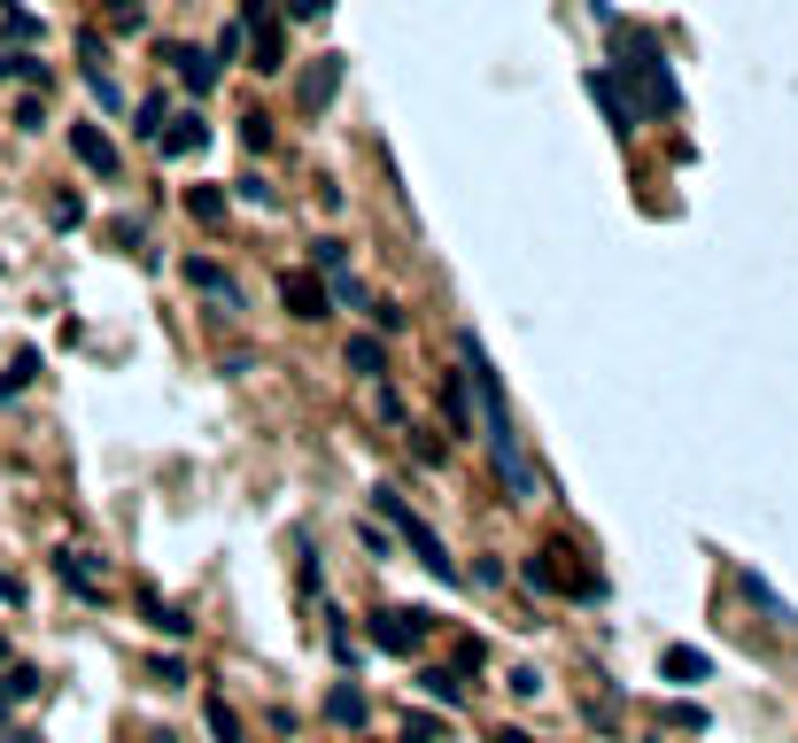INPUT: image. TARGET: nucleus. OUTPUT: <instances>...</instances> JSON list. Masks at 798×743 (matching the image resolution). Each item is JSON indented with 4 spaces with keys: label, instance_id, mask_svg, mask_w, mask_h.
Listing matches in <instances>:
<instances>
[{
    "label": "nucleus",
    "instance_id": "28",
    "mask_svg": "<svg viewBox=\"0 0 798 743\" xmlns=\"http://www.w3.org/2000/svg\"><path fill=\"white\" fill-rule=\"evenodd\" d=\"M311 264H319L325 280H341V241H311Z\"/></svg>",
    "mask_w": 798,
    "mask_h": 743
},
{
    "label": "nucleus",
    "instance_id": "19",
    "mask_svg": "<svg viewBox=\"0 0 798 743\" xmlns=\"http://www.w3.org/2000/svg\"><path fill=\"white\" fill-rule=\"evenodd\" d=\"M202 721H210V736H217V743H241V713H233L225 697H210V705H202Z\"/></svg>",
    "mask_w": 798,
    "mask_h": 743
},
{
    "label": "nucleus",
    "instance_id": "36",
    "mask_svg": "<svg viewBox=\"0 0 798 743\" xmlns=\"http://www.w3.org/2000/svg\"><path fill=\"white\" fill-rule=\"evenodd\" d=\"M496 743H535V736H519V729H504V736H496Z\"/></svg>",
    "mask_w": 798,
    "mask_h": 743
},
{
    "label": "nucleus",
    "instance_id": "12",
    "mask_svg": "<svg viewBox=\"0 0 798 743\" xmlns=\"http://www.w3.org/2000/svg\"><path fill=\"white\" fill-rule=\"evenodd\" d=\"M325 721H341V729H364V721H372V705H364V690H357V682H341V690L325 697Z\"/></svg>",
    "mask_w": 798,
    "mask_h": 743
},
{
    "label": "nucleus",
    "instance_id": "11",
    "mask_svg": "<svg viewBox=\"0 0 798 743\" xmlns=\"http://www.w3.org/2000/svg\"><path fill=\"white\" fill-rule=\"evenodd\" d=\"M256 70H264V78H280V70H288V39H280V23H272V16H256Z\"/></svg>",
    "mask_w": 798,
    "mask_h": 743
},
{
    "label": "nucleus",
    "instance_id": "22",
    "mask_svg": "<svg viewBox=\"0 0 798 743\" xmlns=\"http://www.w3.org/2000/svg\"><path fill=\"white\" fill-rule=\"evenodd\" d=\"M403 743H442V713H403Z\"/></svg>",
    "mask_w": 798,
    "mask_h": 743
},
{
    "label": "nucleus",
    "instance_id": "13",
    "mask_svg": "<svg viewBox=\"0 0 798 743\" xmlns=\"http://www.w3.org/2000/svg\"><path fill=\"white\" fill-rule=\"evenodd\" d=\"M186 280H194L202 295H217V302H225V310H241V287H233V280H225V272H217L210 256H194V264H186Z\"/></svg>",
    "mask_w": 798,
    "mask_h": 743
},
{
    "label": "nucleus",
    "instance_id": "1",
    "mask_svg": "<svg viewBox=\"0 0 798 743\" xmlns=\"http://www.w3.org/2000/svg\"><path fill=\"white\" fill-rule=\"evenodd\" d=\"M458 380L474 388V411H480V449H488L496 480L512 488V504H535V465H527V449H519L512 403H504V380H496V364H488V349H480L474 333H458Z\"/></svg>",
    "mask_w": 798,
    "mask_h": 743
},
{
    "label": "nucleus",
    "instance_id": "20",
    "mask_svg": "<svg viewBox=\"0 0 798 743\" xmlns=\"http://www.w3.org/2000/svg\"><path fill=\"white\" fill-rule=\"evenodd\" d=\"M0 78H23V86L47 94V62H39V55H0Z\"/></svg>",
    "mask_w": 798,
    "mask_h": 743
},
{
    "label": "nucleus",
    "instance_id": "14",
    "mask_svg": "<svg viewBox=\"0 0 798 743\" xmlns=\"http://www.w3.org/2000/svg\"><path fill=\"white\" fill-rule=\"evenodd\" d=\"M419 690H427V697H435L442 713H458V705H466V682H458L450 666H427V674H419Z\"/></svg>",
    "mask_w": 798,
    "mask_h": 743
},
{
    "label": "nucleus",
    "instance_id": "8",
    "mask_svg": "<svg viewBox=\"0 0 798 743\" xmlns=\"http://www.w3.org/2000/svg\"><path fill=\"white\" fill-rule=\"evenodd\" d=\"M590 94L605 101V117H613V133H636V125H643V117H636V101H629V94L613 86V70H590Z\"/></svg>",
    "mask_w": 798,
    "mask_h": 743
},
{
    "label": "nucleus",
    "instance_id": "25",
    "mask_svg": "<svg viewBox=\"0 0 798 743\" xmlns=\"http://www.w3.org/2000/svg\"><path fill=\"white\" fill-rule=\"evenodd\" d=\"M0 23H8V39H39V16L31 8H0Z\"/></svg>",
    "mask_w": 798,
    "mask_h": 743
},
{
    "label": "nucleus",
    "instance_id": "24",
    "mask_svg": "<svg viewBox=\"0 0 798 743\" xmlns=\"http://www.w3.org/2000/svg\"><path fill=\"white\" fill-rule=\"evenodd\" d=\"M659 721H666V729H682V736H698V729H705V705H666Z\"/></svg>",
    "mask_w": 798,
    "mask_h": 743
},
{
    "label": "nucleus",
    "instance_id": "32",
    "mask_svg": "<svg viewBox=\"0 0 798 743\" xmlns=\"http://www.w3.org/2000/svg\"><path fill=\"white\" fill-rule=\"evenodd\" d=\"M325 8H333V0H288V16H295V23H319Z\"/></svg>",
    "mask_w": 798,
    "mask_h": 743
},
{
    "label": "nucleus",
    "instance_id": "9",
    "mask_svg": "<svg viewBox=\"0 0 798 743\" xmlns=\"http://www.w3.org/2000/svg\"><path fill=\"white\" fill-rule=\"evenodd\" d=\"M156 148H163V155H194V148H210V125H202V117H163Z\"/></svg>",
    "mask_w": 798,
    "mask_h": 743
},
{
    "label": "nucleus",
    "instance_id": "33",
    "mask_svg": "<svg viewBox=\"0 0 798 743\" xmlns=\"http://www.w3.org/2000/svg\"><path fill=\"white\" fill-rule=\"evenodd\" d=\"M109 16H117V23L133 31V23H140V0H109Z\"/></svg>",
    "mask_w": 798,
    "mask_h": 743
},
{
    "label": "nucleus",
    "instance_id": "31",
    "mask_svg": "<svg viewBox=\"0 0 798 743\" xmlns=\"http://www.w3.org/2000/svg\"><path fill=\"white\" fill-rule=\"evenodd\" d=\"M163 117H171V109H163V94H156V101H140V133H148V140L163 133Z\"/></svg>",
    "mask_w": 798,
    "mask_h": 743
},
{
    "label": "nucleus",
    "instance_id": "6",
    "mask_svg": "<svg viewBox=\"0 0 798 743\" xmlns=\"http://www.w3.org/2000/svg\"><path fill=\"white\" fill-rule=\"evenodd\" d=\"M70 155H78L86 170L117 178V140H109V133H94V125H70Z\"/></svg>",
    "mask_w": 798,
    "mask_h": 743
},
{
    "label": "nucleus",
    "instance_id": "3",
    "mask_svg": "<svg viewBox=\"0 0 798 743\" xmlns=\"http://www.w3.org/2000/svg\"><path fill=\"white\" fill-rule=\"evenodd\" d=\"M427 635H435V612H372V643H380L388 658L427 651Z\"/></svg>",
    "mask_w": 798,
    "mask_h": 743
},
{
    "label": "nucleus",
    "instance_id": "26",
    "mask_svg": "<svg viewBox=\"0 0 798 743\" xmlns=\"http://www.w3.org/2000/svg\"><path fill=\"white\" fill-rule=\"evenodd\" d=\"M47 217H55V225H62V233H70V225H78V217H86V202H78V194H55V202H47Z\"/></svg>",
    "mask_w": 798,
    "mask_h": 743
},
{
    "label": "nucleus",
    "instance_id": "2",
    "mask_svg": "<svg viewBox=\"0 0 798 743\" xmlns=\"http://www.w3.org/2000/svg\"><path fill=\"white\" fill-rule=\"evenodd\" d=\"M372 504H380V511L396 519L403 550H411V558H419V566L435 574V581H466V574H458V558H450V542H442V535H435V527H427V519H419V511H411V504H403L396 488H372Z\"/></svg>",
    "mask_w": 798,
    "mask_h": 743
},
{
    "label": "nucleus",
    "instance_id": "7",
    "mask_svg": "<svg viewBox=\"0 0 798 743\" xmlns=\"http://www.w3.org/2000/svg\"><path fill=\"white\" fill-rule=\"evenodd\" d=\"M341 364H349L357 380H388V341H380V333H349Z\"/></svg>",
    "mask_w": 798,
    "mask_h": 743
},
{
    "label": "nucleus",
    "instance_id": "30",
    "mask_svg": "<svg viewBox=\"0 0 798 743\" xmlns=\"http://www.w3.org/2000/svg\"><path fill=\"white\" fill-rule=\"evenodd\" d=\"M241 202H256V209H272V202H280V194H272V186H264V178H256V170H249V178H241Z\"/></svg>",
    "mask_w": 798,
    "mask_h": 743
},
{
    "label": "nucleus",
    "instance_id": "23",
    "mask_svg": "<svg viewBox=\"0 0 798 743\" xmlns=\"http://www.w3.org/2000/svg\"><path fill=\"white\" fill-rule=\"evenodd\" d=\"M186 209H194L202 225H217V217H225V194H217V186H194V194H186Z\"/></svg>",
    "mask_w": 798,
    "mask_h": 743
},
{
    "label": "nucleus",
    "instance_id": "21",
    "mask_svg": "<svg viewBox=\"0 0 798 743\" xmlns=\"http://www.w3.org/2000/svg\"><path fill=\"white\" fill-rule=\"evenodd\" d=\"M442 411H450V427H458V434H474V419H466V380H458V372L442 380Z\"/></svg>",
    "mask_w": 798,
    "mask_h": 743
},
{
    "label": "nucleus",
    "instance_id": "10",
    "mask_svg": "<svg viewBox=\"0 0 798 743\" xmlns=\"http://www.w3.org/2000/svg\"><path fill=\"white\" fill-rule=\"evenodd\" d=\"M280 302H288V317H325V287H319V280H303V272L280 280Z\"/></svg>",
    "mask_w": 798,
    "mask_h": 743
},
{
    "label": "nucleus",
    "instance_id": "34",
    "mask_svg": "<svg viewBox=\"0 0 798 743\" xmlns=\"http://www.w3.org/2000/svg\"><path fill=\"white\" fill-rule=\"evenodd\" d=\"M241 16H249V23H256V16H272V0H241Z\"/></svg>",
    "mask_w": 798,
    "mask_h": 743
},
{
    "label": "nucleus",
    "instance_id": "27",
    "mask_svg": "<svg viewBox=\"0 0 798 743\" xmlns=\"http://www.w3.org/2000/svg\"><path fill=\"white\" fill-rule=\"evenodd\" d=\"M364 310H372V325H380V333H403V325H411V317H403V302H364Z\"/></svg>",
    "mask_w": 798,
    "mask_h": 743
},
{
    "label": "nucleus",
    "instance_id": "29",
    "mask_svg": "<svg viewBox=\"0 0 798 743\" xmlns=\"http://www.w3.org/2000/svg\"><path fill=\"white\" fill-rule=\"evenodd\" d=\"M241 140L264 155V148H272V117H241Z\"/></svg>",
    "mask_w": 798,
    "mask_h": 743
},
{
    "label": "nucleus",
    "instance_id": "15",
    "mask_svg": "<svg viewBox=\"0 0 798 743\" xmlns=\"http://www.w3.org/2000/svg\"><path fill=\"white\" fill-rule=\"evenodd\" d=\"M140 612H148V627H156V635H171V643H178V635H186V627H194V619H186V612H178V604H163L156 589L140 596Z\"/></svg>",
    "mask_w": 798,
    "mask_h": 743
},
{
    "label": "nucleus",
    "instance_id": "35",
    "mask_svg": "<svg viewBox=\"0 0 798 743\" xmlns=\"http://www.w3.org/2000/svg\"><path fill=\"white\" fill-rule=\"evenodd\" d=\"M16 596H23V589H16V581H8V574H0V604H16Z\"/></svg>",
    "mask_w": 798,
    "mask_h": 743
},
{
    "label": "nucleus",
    "instance_id": "18",
    "mask_svg": "<svg viewBox=\"0 0 798 743\" xmlns=\"http://www.w3.org/2000/svg\"><path fill=\"white\" fill-rule=\"evenodd\" d=\"M23 697H39V666H8V682H0V713L23 705Z\"/></svg>",
    "mask_w": 798,
    "mask_h": 743
},
{
    "label": "nucleus",
    "instance_id": "5",
    "mask_svg": "<svg viewBox=\"0 0 798 743\" xmlns=\"http://www.w3.org/2000/svg\"><path fill=\"white\" fill-rule=\"evenodd\" d=\"M163 62L178 70V86H186V94H210V86H217V55H210V47H178V39H171V47H163Z\"/></svg>",
    "mask_w": 798,
    "mask_h": 743
},
{
    "label": "nucleus",
    "instance_id": "4",
    "mask_svg": "<svg viewBox=\"0 0 798 743\" xmlns=\"http://www.w3.org/2000/svg\"><path fill=\"white\" fill-rule=\"evenodd\" d=\"M341 70H349L341 55H311V62L295 70V109H303V117H325V109H333V94H341Z\"/></svg>",
    "mask_w": 798,
    "mask_h": 743
},
{
    "label": "nucleus",
    "instance_id": "17",
    "mask_svg": "<svg viewBox=\"0 0 798 743\" xmlns=\"http://www.w3.org/2000/svg\"><path fill=\"white\" fill-rule=\"evenodd\" d=\"M55 574H62V581H70L78 596H101V581H94V566H86L78 550H55Z\"/></svg>",
    "mask_w": 798,
    "mask_h": 743
},
{
    "label": "nucleus",
    "instance_id": "16",
    "mask_svg": "<svg viewBox=\"0 0 798 743\" xmlns=\"http://www.w3.org/2000/svg\"><path fill=\"white\" fill-rule=\"evenodd\" d=\"M659 666H666L674 682H705V674H713V658H705V651H690V643H674V651H666Z\"/></svg>",
    "mask_w": 798,
    "mask_h": 743
}]
</instances>
